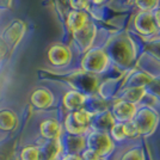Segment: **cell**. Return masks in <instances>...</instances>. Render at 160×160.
I'll list each match as a JSON object with an SVG mask.
<instances>
[{"mask_svg":"<svg viewBox=\"0 0 160 160\" xmlns=\"http://www.w3.org/2000/svg\"><path fill=\"white\" fill-rule=\"evenodd\" d=\"M8 52H10V49H8L7 44L5 43V41L2 40V37H0V61H2L6 58Z\"/></svg>","mask_w":160,"mask_h":160,"instance_id":"f1b7e54d","label":"cell"},{"mask_svg":"<svg viewBox=\"0 0 160 160\" xmlns=\"http://www.w3.org/2000/svg\"><path fill=\"white\" fill-rule=\"evenodd\" d=\"M155 79L153 75H151L147 72L143 71H136V72H132L128 75L127 80L124 82V87H147L153 80Z\"/></svg>","mask_w":160,"mask_h":160,"instance_id":"e0dca14e","label":"cell"},{"mask_svg":"<svg viewBox=\"0 0 160 160\" xmlns=\"http://www.w3.org/2000/svg\"><path fill=\"white\" fill-rule=\"evenodd\" d=\"M58 160H61V158H60V159H58Z\"/></svg>","mask_w":160,"mask_h":160,"instance_id":"d590c367","label":"cell"},{"mask_svg":"<svg viewBox=\"0 0 160 160\" xmlns=\"http://www.w3.org/2000/svg\"><path fill=\"white\" fill-rule=\"evenodd\" d=\"M138 105L133 104L130 102H127L124 99H116L111 105L110 112L112 115L116 122L118 123H128L132 122L135 116V113L138 111Z\"/></svg>","mask_w":160,"mask_h":160,"instance_id":"ba28073f","label":"cell"},{"mask_svg":"<svg viewBox=\"0 0 160 160\" xmlns=\"http://www.w3.org/2000/svg\"><path fill=\"white\" fill-rule=\"evenodd\" d=\"M96 36H97V27L92 20H88L80 30L72 33L74 44L80 53H86L87 50L91 49L96 40Z\"/></svg>","mask_w":160,"mask_h":160,"instance_id":"8992f818","label":"cell"},{"mask_svg":"<svg viewBox=\"0 0 160 160\" xmlns=\"http://www.w3.org/2000/svg\"><path fill=\"white\" fill-rule=\"evenodd\" d=\"M80 157H81L82 160H105L104 158H102V157L98 155L97 153H94L93 151L87 149V148H85V149L80 153Z\"/></svg>","mask_w":160,"mask_h":160,"instance_id":"484cf974","label":"cell"},{"mask_svg":"<svg viewBox=\"0 0 160 160\" xmlns=\"http://www.w3.org/2000/svg\"><path fill=\"white\" fill-rule=\"evenodd\" d=\"M2 1H4V0H0V2H2Z\"/></svg>","mask_w":160,"mask_h":160,"instance_id":"e575fe53","label":"cell"},{"mask_svg":"<svg viewBox=\"0 0 160 160\" xmlns=\"http://www.w3.org/2000/svg\"><path fill=\"white\" fill-rule=\"evenodd\" d=\"M61 160H82L80 154H65Z\"/></svg>","mask_w":160,"mask_h":160,"instance_id":"4dcf8cb0","label":"cell"},{"mask_svg":"<svg viewBox=\"0 0 160 160\" xmlns=\"http://www.w3.org/2000/svg\"><path fill=\"white\" fill-rule=\"evenodd\" d=\"M88 96L78 90H68L62 97V105L68 112H73L80 109L86 108V102Z\"/></svg>","mask_w":160,"mask_h":160,"instance_id":"4fadbf2b","label":"cell"},{"mask_svg":"<svg viewBox=\"0 0 160 160\" xmlns=\"http://www.w3.org/2000/svg\"><path fill=\"white\" fill-rule=\"evenodd\" d=\"M160 121L159 112L149 105L138 108V111L133 118V124L135 126L139 135L141 136H149L157 130Z\"/></svg>","mask_w":160,"mask_h":160,"instance_id":"277c9868","label":"cell"},{"mask_svg":"<svg viewBox=\"0 0 160 160\" xmlns=\"http://www.w3.org/2000/svg\"><path fill=\"white\" fill-rule=\"evenodd\" d=\"M55 96L47 87H37L30 94V103L37 110H48L54 105Z\"/></svg>","mask_w":160,"mask_h":160,"instance_id":"7c38bea8","label":"cell"},{"mask_svg":"<svg viewBox=\"0 0 160 160\" xmlns=\"http://www.w3.org/2000/svg\"><path fill=\"white\" fill-rule=\"evenodd\" d=\"M19 160H42V151L40 146L24 147L19 154Z\"/></svg>","mask_w":160,"mask_h":160,"instance_id":"44dd1931","label":"cell"},{"mask_svg":"<svg viewBox=\"0 0 160 160\" xmlns=\"http://www.w3.org/2000/svg\"><path fill=\"white\" fill-rule=\"evenodd\" d=\"M91 5V0H68V6L71 10L86 11Z\"/></svg>","mask_w":160,"mask_h":160,"instance_id":"cb8c5ba5","label":"cell"},{"mask_svg":"<svg viewBox=\"0 0 160 160\" xmlns=\"http://www.w3.org/2000/svg\"><path fill=\"white\" fill-rule=\"evenodd\" d=\"M135 6L143 12H153L157 7H159L160 0H134Z\"/></svg>","mask_w":160,"mask_h":160,"instance_id":"7402d4cb","label":"cell"},{"mask_svg":"<svg viewBox=\"0 0 160 160\" xmlns=\"http://www.w3.org/2000/svg\"><path fill=\"white\" fill-rule=\"evenodd\" d=\"M47 56L49 63L54 67H65L71 63L73 53L68 46L61 42H56L49 47Z\"/></svg>","mask_w":160,"mask_h":160,"instance_id":"52a82bcc","label":"cell"},{"mask_svg":"<svg viewBox=\"0 0 160 160\" xmlns=\"http://www.w3.org/2000/svg\"><path fill=\"white\" fill-rule=\"evenodd\" d=\"M147 96V90L146 87H136V86H132V87H124L121 92L120 97L121 99H124L127 102H130L133 104H139L142 102V99Z\"/></svg>","mask_w":160,"mask_h":160,"instance_id":"ac0fdd59","label":"cell"},{"mask_svg":"<svg viewBox=\"0 0 160 160\" xmlns=\"http://www.w3.org/2000/svg\"><path fill=\"white\" fill-rule=\"evenodd\" d=\"M25 31H27L25 23L23 20L16 19L6 28V30L4 31L1 37H2V40L5 41L8 49H12L19 43V41L23 38Z\"/></svg>","mask_w":160,"mask_h":160,"instance_id":"8fae6325","label":"cell"},{"mask_svg":"<svg viewBox=\"0 0 160 160\" xmlns=\"http://www.w3.org/2000/svg\"><path fill=\"white\" fill-rule=\"evenodd\" d=\"M18 117L16 112L10 109L0 110V130L2 132H12L17 127Z\"/></svg>","mask_w":160,"mask_h":160,"instance_id":"d6986e66","label":"cell"},{"mask_svg":"<svg viewBox=\"0 0 160 160\" xmlns=\"http://www.w3.org/2000/svg\"><path fill=\"white\" fill-rule=\"evenodd\" d=\"M94 113L87 109H80L73 112H68L63 120L62 127L68 135L85 136L91 130V123L93 120Z\"/></svg>","mask_w":160,"mask_h":160,"instance_id":"3957f363","label":"cell"},{"mask_svg":"<svg viewBox=\"0 0 160 160\" xmlns=\"http://www.w3.org/2000/svg\"><path fill=\"white\" fill-rule=\"evenodd\" d=\"M111 65V60L104 48H91L84 53L80 61L81 72L92 75H99L107 72Z\"/></svg>","mask_w":160,"mask_h":160,"instance_id":"7a4b0ae2","label":"cell"},{"mask_svg":"<svg viewBox=\"0 0 160 160\" xmlns=\"http://www.w3.org/2000/svg\"><path fill=\"white\" fill-rule=\"evenodd\" d=\"M147 93L154 96V98L160 100V79H154L148 86L146 87Z\"/></svg>","mask_w":160,"mask_h":160,"instance_id":"d4e9b609","label":"cell"},{"mask_svg":"<svg viewBox=\"0 0 160 160\" xmlns=\"http://www.w3.org/2000/svg\"><path fill=\"white\" fill-rule=\"evenodd\" d=\"M109 135L111 136L113 142H124V141L129 140L128 136V129H127V123H118L116 122L113 124V127L110 129Z\"/></svg>","mask_w":160,"mask_h":160,"instance_id":"ffe728a7","label":"cell"},{"mask_svg":"<svg viewBox=\"0 0 160 160\" xmlns=\"http://www.w3.org/2000/svg\"><path fill=\"white\" fill-rule=\"evenodd\" d=\"M63 127L58 118L48 117L40 123V134L46 141H58L62 138Z\"/></svg>","mask_w":160,"mask_h":160,"instance_id":"30bf717a","label":"cell"},{"mask_svg":"<svg viewBox=\"0 0 160 160\" xmlns=\"http://www.w3.org/2000/svg\"><path fill=\"white\" fill-rule=\"evenodd\" d=\"M134 29L142 36H154L159 32L158 28L155 25L152 12H143L140 11L134 17L133 20Z\"/></svg>","mask_w":160,"mask_h":160,"instance_id":"9c48e42d","label":"cell"},{"mask_svg":"<svg viewBox=\"0 0 160 160\" xmlns=\"http://www.w3.org/2000/svg\"><path fill=\"white\" fill-rule=\"evenodd\" d=\"M115 123H116V121L112 117L110 110H105V111H102V112L94 113L93 120H92V123H91V129L109 133Z\"/></svg>","mask_w":160,"mask_h":160,"instance_id":"9a60e30c","label":"cell"},{"mask_svg":"<svg viewBox=\"0 0 160 160\" xmlns=\"http://www.w3.org/2000/svg\"><path fill=\"white\" fill-rule=\"evenodd\" d=\"M85 142L87 149L93 151L94 153H97L104 159H107L116 148V143L113 142L109 133L92 129L85 135Z\"/></svg>","mask_w":160,"mask_h":160,"instance_id":"5b68a950","label":"cell"},{"mask_svg":"<svg viewBox=\"0 0 160 160\" xmlns=\"http://www.w3.org/2000/svg\"><path fill=\"white\" fill-rule=\"evenodd\" d=\"M127 1H134V0H127Z\"/></svg>","mask_w":160,"mask_h":160,"instance_id":"836d02e7","label":"cell"},{"mask_svg":"<svg viewBox=\"0 0 160 160\" xmlns=\"http://www.w3.org/2000/svg\"><path fill=\"white\" fill-rule=\"evenodd\" d=\"M107 53L111 62L121 69H128L136 59V46L127 33H121L108 41Z\"/></svg>","mask_w":160,"mask_h":160,"instance_id":"6da1fadb","label":"cell"},{"mask_svg":"<svg viewBox=\"0 0 160 160\" xmlns=\"http://www.w3.org/2000/svg\"><path fill=\"white\" fill-rule=\"evenodd\" d=\"M62 151H66V154H80L86 148L85 136L68 135L66 139H60Z\"/></svg>","mask_w":160,"mask_h":160,"instance_id":"2e32d148","label":"cell"},{"mask_svg":"<svg viewBox=\"0 0 160 160\" xmlns=\"http://www.w3.org/2000/svg\"><path fill=\"white\" fill-rule=\"evenodd\" d=\"M12 160H19V158H13Z\"/></svg>","mask_w":160,"mask_h":160,"instance_id":"d6a6232c","label":"cell"},{"mask_svg":"<svg viewBox=\"0 0 160 160\" xmlns=\"http://www.w3.org/2000/svg\"><path fill=\"white\" fill-rule=\"evenodd\" d=\"M148 52L154 55L157 59H160V41H153L148 46Z\"/></svg>","mask_w":160,"mask_h":160,"instance_id":"83f0119b","label":"cell"},{"mask_svg":"<svg viewBox=\"0 0 160 160\" xmlns=\"http://www.w3.org/2000/svg\"><path fill=\"white\" fill-rule=\"evenodd\" d=\"M105 1L107 0H91V4H93L96 6H100V5L105 4Z\"/></svg>","mask_w":160,"mask_h":160,"instance_id":"1f68e13d","label":"cell"},{"mask_svg":"<svg viewBox=\"0 0 160 160\" xmlns=\"http://www.w3.org/2000/svg\"><path fill=\"white\" fill-rule=\"evenodd\" d=\"M152 14H153V19L155 25L158 28V30H160V6L157 7L153 12H152Z\"/></svg>","mask_w":160,"mask_h":160,"instance_id":"f546056e","label":"cell"},{"mask_svg":"<svg viewBox=\"0 0 160 160\" xmlns=\"http://www.w3.org/2000/svg\"><path fill=\"white\" fill-rule=\"evenodd\" d=\"M88 20H90V17L86 11L69 10L65 17V24L67 27V30L71 33H73L80 30Z\"/></svg>","mask_w":160,"mask_h":160,"instance_id":"5bb4252c","label":"cell"},{"mask_svg":"<svg viewBox=\"0 0 160 160\" xmlns=\"http://www.w3.org/2000/svg\"><path fill=\"white\" fill-rule=\"evenodd\" d=\"M120 160H146V158H145V152L142 147L135 146L123 154Z\"/></svg>","mask_w":160,"mask_h":160,"instance_id":"603a6c76","label":"cell"},{"mask_svg":"<svg viewBox=\"0 0 160 160\" xmlns=\"http://www.w3.org/2000/svg\"><path fill=\"white\" fill-rule=\"evenodd\" d=\"M55 2H56V7H58L61 16L66 17L67 12L69 11V10H67L69 7L68 6V0H55Z\"/></svg>","mask_w":160,"mask_h":160,"instance_id":"4316f807","label":"cell"}]
</instances>
